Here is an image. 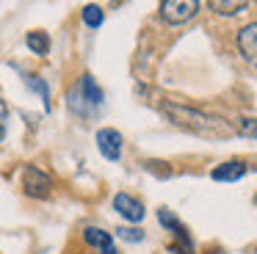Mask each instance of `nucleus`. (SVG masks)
I'll use <instances>...</instances> for the list:
<instances>
[{
    "instance_id": "9d476101",
    "label": "nucleus",
    "mask_w": 257,
    "mask_h": 254,
    "mask_svg": "<svg viewBox=\"0 0 257 254\" xmlns=\"http://www.w3.org/2000/svg\"><path fill=\"white\" fill-rule=\"evenodd\" d=\"M25 44H28L36 55H47V53H50V36H47L45 31H31L28 36H25Z\"/></svg>"
},
{
    "instance_id": "39448f33",
    "label": "nucleus",
    "mask_w": 257,
    "mask_h": 254,
    "mask_svg": "<svg viewBox=\"0 0 257 254\" xmlns=\"http://www.w3.org/2000/svg\"><path fill=\"white\" fill-rule=\"evenodd\" d=\"M113 210H116L122 218L133 221V224H139V221L144 218V204H141L139 199H133L130 193H116V196H113Z\"/></svg>"
},
{
    "instance_id": "0eeeda50",
    "label": "nucleus",
    "mask_w": 257,
    "mask_h": 254,
    "mask_svg": "<svg viewBox=\"0 0 257 254\" xmlns=\"http://www.w3.org/2000/svg\"><path fill=\"white\" fill-rule=\"evenodd\" d=\"M238 47H240V55H243L251 66H257V22H249L246 28H240Z\"/></svg>"
},
{
    "instance_id": "423d86ee",
    "label": "nucleus",
    "mask_w": 257,
    "mask_h": 254,
    "mask_svg": "<svg viewBox=\"0 0 257 254\" xmlns=\"http://www.w3.org/2000/svg\"><path fill=\"white\" fill-rule=\"evenodd\" d=\"M78 99H83L86 102V108L89 110H94V108H100L102 105V99H105V94H102V88L97 86V80L91 75H83L80 77V86H78Z\"/></svg>"
},
{
    "instance_id": "1a4fd4ad",
    "label": "nucleus",
    "mask_w": 257,
    "mask_h": 254,
    "mask_svg": "<svg viewBox=\"0 0 257 254\" xmlns=\"http://www.w3.org/2000/svg\"><path fill=\"white\" fill-rule=\"evenodd\" d=\"M207 3H210V9L216 11V14L232 17V14H238V11H243L246 6H249V0H207Z\"/></svg>"
},
{
    "instance_id": "7ed1b4c3",
    "label": "nucleus",
    "mask_w": 257,
    "mask_h": 254,
    "mask_svg": "<svg viewBox=\"0 0 257 254\" xmlns=\"http://www.w3.org/2000/svg\"><path fill=\"white\" fill-rule=\"evenodd\" d=\"M23 188H25L28 196L45 199V196H50V191H53V180H50L47 171L36 169V166H25L23 169Z\"/></svg>"
},
{
    "instance_id": "6ab92c4d",
    "label": "nucleus",
    "mask_w": 257,
    "mask_h": 254,
    "mask_svg": "<svg viewBox=\"0 0 257 254\" xmlns=\"http://www.w3.org/2000/svg\"><path fill=\"white\" fill-rule=\"evenodd\" d=\"M254 204H257V193H254Z\"/></svg>"
},
{
    "instance_id": "dca6fc26",
    "label": "nucleus",
    "mask_w": 257,
    "mask_h": 254,
    "mask_svg": "<svg viewBox=\"0 0 257 254\" xmlns=\"http://www.w3.org/2000/svg\"><path fill=\"white\" fill-rule=\"evenodd\" d=\"M116 235L122 237V240H130V243L144 240V232H141V229H130V226H122V229H116Z\"/></svg>"
},
{
    "instance_id": "f257e3e1",
    "label": "nucleus",
    "mask_w": 257,
    "mask_h": 254,
    "mask_svg": "<svg viewBox=\"0 0 257 254\" xmlns=\"http://www.w3.org/2000/svg\"><path fill=\"white\" fill-rule=\"evenodd\" d=\"M161 110H163V113H166L177 127L191 130V133H196V136H205V138H227V136H232V127H229L224 119L210 116V113H202V110L188 108V105L161 102Z\"/></svg>"
},
{
    "instance_id": "412c9836",
    "label": "nucleus",
    "mask_w": 257,
    "mask_h": 254,
    "mask_svg": "<svg viewBox=\"0 0 257 254\" xmlns=\"http://www.w3.org/2000/svg\"><path fill=\"white\" fill-rule=\"evenodd\" d=\"M254 3H257V0H254Z\"/></svg>"
},
{
    "instance_id": "ddd939ff",
    "label": "nucleus",
    "mask_w": 257,
    "mask_h": 254,
    "mask_svg": "<svg viewBox=\"0 0 257 254\" xmlns=\"http://www.w3.org/2000/svg\"><path fill=\"white\" fill-rule=\"evenodd\" d=\"M80 17H83V25H89V28H100L102 25V9H100V6H94V3L86 6Z\"/></svg>"
},
{
    "instance_id": "6e6552de",
    "label": "nucleus",
    "mask_w": 257,
    "mask_h": 254,
    "mask_svg": "<svg viewBox=\"0 0 257 254\" xmlns=\"http://www.w3.org/2000/svg\"><path fill=\"white\" fill-rule=\"evenodd\" d=\"M243 174H246V166L240 163V160H227V163L216 166V169L210 171V177L218 180V182H235V180H240Z\"/></svg>"
},
{
    "instance_id": "a211bd4d",
    "label": "nucleus",
    "mask_w": 257,
    "mask_h": 254,
    "mask_svg": "<svg viewBox=\"0 0 257 254\" xmlns=\"http://www.w3.org/2000/svg\"><path fill=\"white\" fill-rule=\"evenodd\" d=\"M102 254H119V251H116L113 246H108V248H102Z\"/></svg>"
},
{
    "instance_id": "20e7f679",
    "label": "nucleus",
    "mask_w": 257,
    "mask_h": 254,
    "mask_svg": "<svg viewBox=\"0 0 257 254\" xmlns=\"http://www.w3.org/2000/svg\"><path fill=\"white\" fill-rule=\"evenodd\" d=\"M97 149H100V155L108 160L122 158V136H119V130H113V127L97 130Z\"/></svg>"
},
{
    "instance_id": "9b49d317",
    "label": "nucleus",
    "mask_w": 257,
    "mask_h": 254,
    "mask_svg": "<svg viewBox=\"0 0 257 254\" xmlns=\"http://www.w3.org/2000/svg\"><path fill=\"white\" fill-rule=\"evenodd\" d=\"M83 237H86L89 246H97V248L111 246V232H102V229H97V226H89V229L83 232Z\"/></svg>"
},
{
    "instance_id": "2eb2a0df",
    "label": "nucleus",
    "mask_w": 257,
    "mask_h": 254,
    "mask_svg": "<svg viewBox=\"0 0 257 254\" xmlns=\"http://www.w3.org/2000/svg\"><path fill=\"white\" fill-rule=\"evenodd\" d=\"M235 133H240L246 138H257V119H238Z\"/></svg>"
},
{
    "instance_id": "f8f14e48",
    "label": "nucleus",
    "mask_w": 257,
    "mask_h": 254,
    "mask_svg": "<svg viewBox=\"0 0 257 254\" xmlns=\"http://www.w3.org/2000/svg\"><path fill=\"white\" fill-rule=\"evenodd\" d=\"M25 83H28V86L34 88V91L39 94V97H42L45 108H50V88H47V83L42 80V77H36V75H25Z\"/></svg>"
},
{
    "instance_id": "f3484780",
    "label": "nucleus",
    "mask_w": 257,
    "mask_h": 254,
    "mask_svg": "<svg viewBox=\"0 0 257 254\" xmlns=\"http://www.w3.org/2000/svg\"><path fill=\"white\" fill-rule=\"evenodd\" d=\"M6 121H9V108H6V102L0 99V141L6 136Z\"/></svg>"
},
{
    "instance_id": "f03ea898",
    "label": "nucleus",
    "mask_w": 257,
    "mask_h": 254,
    "mask_svg": "<svg viewBox=\"0 0 257 254\" xmlns=\"http://www.w3.org/2000/svg\"><path fill=\"white\" fill-rule=\"evenodd\" d=\"M199 11V0H161V17L169 25H183Z\"/></svg>"
},
{
    "instance_id": "4468645a",
    "label": "nucleus",
    "mask_w": 257,
    "mask_h": 254,
    "mask_svg": "<svg viewBox=\"0 0 257 254\" xmlns=\"http://www.w3.org/2000/svg\"><path fill=\"white\" fill-rule=\"evenodd\" d=\"M158 221H161L163 226H166L169 232H174V235H185V229H183V224H180L177 218H174L169 210H158Z\"/></svg>"
},
{
    "instance_id": "aec40b11",
    "label": "nucleus",
    "mask_w": 257,
    "mask_h": 254,
    "mask_svg": "<svg viewBox=\"0 0 257 254\" xmlns=\"http://www.w3.org/2000/svg\"><path fill=\"white\" fill-rule=\"evenodd\" d=\"M213 254H218V251H213Z\"/></svg>"
}]
</instances>
